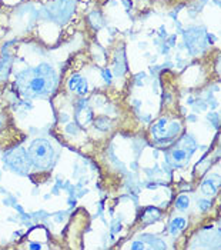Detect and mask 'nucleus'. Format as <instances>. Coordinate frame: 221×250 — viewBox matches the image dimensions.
<instances>
[{"label":"nucleus","instance_id":"obj_5","mask_svg":"<svg viewBox=\"0 0 221 250\" xmlns=\"http://www.w3.org/2000/svg\"><path fill=\"white\" fill-rule=\"evenodd\" d=\"M52 86H50V80L41 73V70H39V76L30 79L29 82V90L32 92V94L34 96H40V94H46L50 92Z\"/></svg>","mask_w":221,"mask_h":250},{"label":"nucleus","instance_id":"obj_1","mask_svg":"<svg viewBox=\"0 0 221 250\" xmlns=\"http://www.w3.org/2000/svg\"><path fill=\"white\" fill-rule=\"evenodd\" d=\"M29 157L32 164H34L37 169H49L54 157L52 144L43 139L34 140L29 149Z\"/></svg>","mask_w":221,"mask_h":250},{"label":"nucleus","instance_id":"obj_2","mask_svg":"<svg viewBox=\"0 0 221 250\" xmlns=\"http://www.w3.org/2000/svg\"><path fill=\"white\" fill-rule=\"evenodd\" d=\"M6 162L11 169H15L17 172L22 173H27L30 169V157H29V152L23 149H15L13 152L6 154Z\"/></svg>","mask_w":221,"mask_h":250},{"label":"nucleus","instance_id":"obj_11","mask_svg":"<svg viewBox=\"0 0 221 250\" xmlns=\"http://www.w3.org/2000/svg\"><path fill=\"white\" fill-rule=\"evenodd\" d=\"M144 247H146V246H144V244H143L141 242H137V243H134V244L131 246V249L136 250V249H144Z\"/></svg>","mask_w":221,"mask_h":250},{"label":"nucleus","instance_id":"obj_10","mask_svg":"<svg viewBox=\"0 0 221 250\" xmlns=\"http://www.w3.org/2000/svg\"><path fill=\"white\" fill-rule=\"evenodd\" d=\"M198 203L201 205V209H203V210H207L208 207H210V205H211L210 202H204V200H200Z\"/></svg>","mask_w":221,"mask_h":250},{"label":"nucleus","instance_id":"obj_9","mask_svg":"<svg viewBox=\"0 0 221 250\" xmlns=\"http://www.w3.org/2000/svg\"><path fill=\"white\" fill-rule=\"evenodd\" d=\"M188 203H190L188 197L185 196V194H183V196H180V197L177 199L176 206H177V209H178V210H185L188 207Z\"/></svg>","mask_w":221,"mask_h":250},{"label":"nucleus","instance_id":"obj_6","mask_svg":"<svg viewBox=\"0 0 221 250\" xmlns=\"http://www.w3.org/2000/svg\"><path fill=\"white\" fill-rule=\"evenodd\" d=\"M69 87H70L71 92H77L79 94H84L87 92V83H86V80L77 75L73 76L69 80Z\"/></svg>","mask_w":221,"mask_h":250},{"label":"nucleus","instance_id":"obj_7","mask_svg":"<svg viewBox=\"0 0 221 250\" xmlns=\"http://www.w3.org/2000/svg\"><path fill=\"white\" fill-rule=\"evenodd\" d=\"M185 224H187L185 219H183V217H177V219H174V220L171 222V224H170V231H171L173 235H176V233L181 231L185 227Z\"/></svg>","mask_w":221,"mask_h":250},{"label":"nucleus","instance_id":"obj_3","mask_svg":"<svg viewBox=\"0 0 221 250\" xmlns=\"http://www.w3.org/2000/svg\"><path fill=\"white\" fill-rule=\"evenodd\" d=\"M180 131V124H167V119H160L159 122H155L154 126L151 127V133L154 135L157 140H170Z\"/></svg>","mask_w":221,"mask_h":250},{"label":"nucleus","instance_id":"obj_8","mask_svg":"<svg viewBox=\"0 0 221 250\" xmlns=\"http://www.w3.org/2000/svg\"><path fill=\"white\" fill-rule=\"evenodd\" d=\"M201 190H203V193L207 194V196H214L215 192H217V187L214 186V183L211 182V180H206V182L201 184Z\"/></svg>","mask_w":221,"mask_h":250},{"label":"nucleus","instance_id":"obj_4","mask_svg":"<svg viewBox=\"0 0 221 250\" xmlns=\"http://www.w3.org/2000/svg\"><path fill=\"white\" fill-rule=\"evenodd\" d=\"M193 152H194V142L191 139L184 137L177 144L176 149L171 152V157L176 163H184L188 160V157L191 156Z\"/></svg>","mask_w":221,"mask_h":250}]
</instances>
